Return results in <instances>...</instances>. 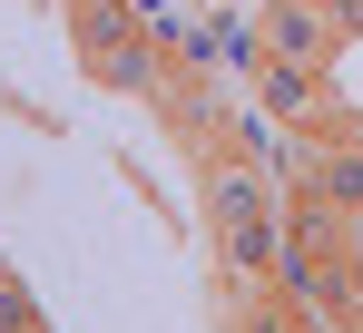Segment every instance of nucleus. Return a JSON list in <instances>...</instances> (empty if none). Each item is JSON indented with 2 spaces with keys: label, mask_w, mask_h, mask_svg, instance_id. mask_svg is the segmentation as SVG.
Returning <instances> with one entry per match:
<instances>
[{
  "label": "nucleus",
  "mask_w": 363,
  "mask_h": 333,
  "mask_svg": "<svg viewBox=\"0 0 363 333\" xmlns=\"http://www.w3.org/2000/svg\"><path fill=\"white\" fill-rule=\"evenodd\" d=\"M354 225L344 206H324V196H285V265H275V284L285 294H304L324 324L334 314H363V255H354Z\"/></svg>",
  "instance_id": "obj_1"
},
{
  "label": "nucleus",
  "mask_w": 363,
  "mask_h": 333,
  "mask_svg": "<svg viewBox=\"0 0 363 333\" xmlns=\"http://www.w3.org/2000/svg\"><path fill=\"white\" fill-rule=\"evenodd\" d=\"M344 40H354V30H344V10H334V0H265V10H255V50L324 59V69H334Z\"/></svg>",
  "instance_id": "obj_2"
},
{
  "label": "nucleus",
  "mask_w": 363,
  "mask_h": 333,
  "mask_svg": "<svg viewBox=\"0 0 363 333\" xmlns=\"http://www.w3.org/2000/svg\"><path fill=\"white\" fill-rule=\"evenodd\" d=\"M245 89H255V108L304 128V118L324 108V59H285V50H255L245 59Z\"/></svg>",
  "instance_id": "obj_3"
},
{
  "label": "nucleus",
  "mask_w": 363,
  "mask_h": 333,
  "mask_svg": "<svg viewBox=\"0 0 363 333\" xmlns=\"http://www.w3.org/2000/svg\"><path fill=\"white\" fill-rule=\"evenodd\" d=\"M236 333H334V324L285 284H255V294H236Z\"/></svg>",
  "instance_id": "obj_4"
}]
</instances>
